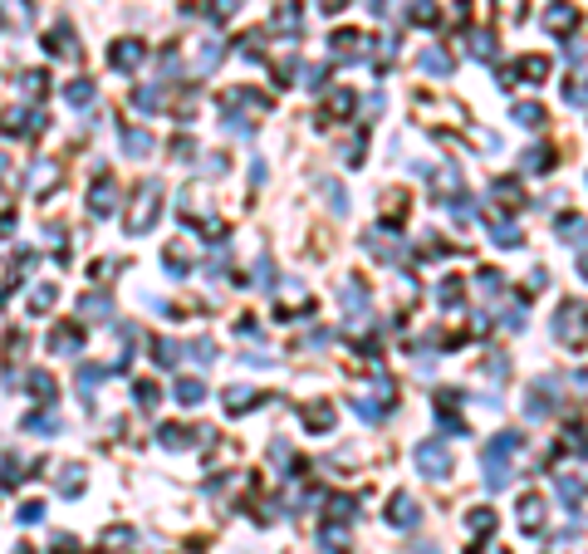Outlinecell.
<instances>
[{
    "label": "cell",
    "mask_w": 588,
    "mask_h": 554,
    "mask_svg": "<svg viewBox=\"0 0 588 554\" xmlns=\"http://www.w3.org/2000/svg\"><path fill=\"white\" fill-rule=\"evenodd\" d=\"M520 520H525V530H539V520H544V505H539V500L529 495V500L520 505Z\"/></svg>",
    "instance_id": "obj_15"
},
{
    "label": "cell",
    "mask_w": 588,
    "mask_h": 554,
    "mask_svg": "<svg viewBox=\"0 0 588 554\" xmlns=\"http://www.w3.org/2000/svg\"><path fill=\"white\" fill-rule=\"evenodd\" d=\"M520 451V437L515 432H500L495 442L486 446V486L490 491H500L505 481H510V456Z\"/></svg>",
    "instance_id": "obj_1"
},
{
    "label": "cell",
    "mask_w": 588,
    "mask_h": 554,
    "mask_svg": "<svg viewBox=\"0 0 588 554\" xmlns=\"http://www.w3.org/2000/svg\"><path fill=\"white\" fill-rule=\"evenodd\" d=\"M250 402H255V393H250V388H231V393H226V407H231V412H245Z\"/></svg>",
    "instance_id": "obj_18"
},
{
    "label": "cell",
    "mask_w": 588,
    "mask_h": 554,
    "mask_svg": "<svg viewBox=\"0 0 588 554\" xmlns=\"http://www.w3.org/2000/svg\"><path fill=\"white\" fill-rule=\"evenodd\" d=\"M407 20H417V25H436V5H431V0H412V5H407Z\"/></svg>",
    "instance_id": "obj_11"
},
{
    "label": "cell",
    "mask_w": 588,
    "mask_h": 554,
    "mask_svg": "<svg viewBox=\"0 0 588 554\" xmlns=\"http://www.w3.org/2000/svg\"><path fill=\"white\" fill-rule=\"evenodd\" d=\"M123 147H128L133 157H147V152H152V137H147V133H128V137H123Z\"/></svg>",
    "instance_id": "obj_16"
},
{
    "label": "cell",
    "mask_w": 588,
    "mask_h": 554,
    "mask_svg": "<svg viewBox=\"0 0 588 554\" xmlns=\"http://www.w3.org/2000/svg\"><path fill=\"white\" fill-rule=\"evenodd\" d=\"M192 353H196V363H211V353H216V348H211V338H196Z\"/></svg>",
    "instance_id": "obj_31"
},
{
    "label": "cell",
    "mask_w": 588,
    "mask_h": 554,
    "mask_svg": "<svg viewBox=\"0 0 588 554\" xmlns=\"http://www.w3.org/2000/svg\"><path fill=\"white\" fill-rule=\"evenodd\" d=\"M64 99H69L74 109H84V104H94V84H89V79H74V84L64 89Z\"/></svg>",
    "instance_id": "obj_9"
},
{
    "label": "cell",
    "mask_w": 588,
    "mask_h": 554,
    "mask_svg": "<svg viewBox=\"0 0 588 554\" xmlns=\"http://www.w3.org/2000/svg\"><path fill=\"white\" fill-rule=\"evenodd\" d=\"M177 358H182V348H177L172 338H157V363H162V368H177Z\"/></svg>",
    "instance_id": "obj_17"
},
{
    "label": "cell",
    "mask_w": 588,
    "mask_h": 554,
    "mask_svg": "<svg viewBox=\"0 0 588 554\" xmlns=\"http://www.w3.org/2000/svg\"><path fill=\"white\" fill-rule=\"evenodd\" d=\"M15 554H30V550H15Z\"/></svg>",
    "instance_id": "obj_36"
},
{
    "label": "cell",
    "mask_w": 588,
    "mask_h": 554,
    "mask_svg": "<svg viewBox=\"0 0 588 554\" xmlns=\"http://www.w3.org/2000/svg\"><path fill=\"white\" fill-rule=\"evenodd\" d=\"M515 123H525V128H539V123H544V109H539V104H515Z\"/></svg>",
    "instance_id": "obj_13"
},
{
    "label": "cell",
    "mask_w": 588,
    "mask_h": 554,
    "mask_svg": "<svg viewBox=\"0 0 588 554\" xmlns=\"http://www.w3.org/2000/svg\"><path fill=\"white\" fill-rule=\"evenodd\" d=\"M133 398H137V407H157V388H152V383H137Z\"/></svg>",
    "instance_id": "obj_24"
},
{
    "label": "cell",
    "mask_w": 588,
    "mask_h": 554,
    "mask_svg": "<svg viewBox=\"0 0 588 554\" xmlns=\"http://www.w3.org/2000/svg\"><path fill=\"white\" fill-rule=\"evenodd\" d=\"M49 304H54V285H39V290H35V300H30V309L39 314V309H49Z\"/></svg>",
    "instance_id": "obj_23"
},
{
    "label": "cell",
    "mask_w": 588,
    "mask_h": 554,
    "mask_svg": "<svg viewBox=\"0 0 588 554\" xmlns=\"http://www.w3.org/2000/svg\"><path fill=\"white\" fill-rule=\"evenodd\" d=\"M49 348L54 353H79V329H54L49 333Z\"/></svg>",
    "instance_id": "obj_8"
},
{
    "label": "cell",
    "mask_w": 588,
    "mask_h": 554,
    "mask_svg": "<svg viewBox=\"0 0 588 554\" xmlns=\"http://www.w3.org/2000/svg\"><path fill=\"white\" fill-rule=\"evenodd\" d=\"M79 383H84V393H89L94 383H103V373H98V368H84V373H79Z\"/></svg>",
    "instance_id": "obj_33"
},
{
    "label": "cell",
    "mask_w": 588,
    "mask_h": 554,
    "mask_svg": "<svg viewBox=\"0 0 588 554\" xmlns=\"http://www.w3.org/2000/svg\"><path fill=\"white\" fill-rule=\"evenodd\" d=\"M412 461H417V471H422V476H431V481H446V476H451V446L436 442V437L417 446V451H412Z\"/></svg>",
    "instance_id": "obj_2"
},
{
    "label": "cell",
    "mask_w": 588,
    "mask_h": 554,
    "mask_svg": "<svg viewBox=\"0 0 588 554\" xmlns=\"http://www.w3.org/2000/svg\"><path fill=\"white\" fill-rule=\"evenodd\" d=\"M157 221V182H147V187H142V207H137V211H133V230H147V226Z\"/></svg>",
    "instance_id": "obj_3"
},
{
    "label": "cell",
    "mask_w": 588,
    "mask_h": 554,
    "mask_svg": "<svg viewBox=\"0 0 588 554\" xmlns=\"http://www.w3.org/2000/svg\"><path fill=\"white\" fill-rule=\"evenodd\" d=\"M422 69H431V74H446V69H451V59H446L441 49H427V54H422Z\"/></svg>",
    "instance_id": "obj_20"
},
{
    "label": "cell",
    "mask_w": 588,
    "mask_h": 554,
    "mask_svg": "<svg viewBox=\"0 0 588 554\" xmlns=\"http://www.w3.org/2000/svg\"><path fill=\"white\" fill-rule=\"evenodd\" d=\"M201 398H206V388H201L196 378H182V383H177V402H187V407H196Z\"/></svg>",
    "instance_id": "obj_10"
},
{
    "label": "cell",
    "mask_w": 588,
    "mask_h": 554,
    "mask_svg": "<svg viewBox=\"0 0 588 554\" xmlns=\"http://www.w3.org/2000/svg\"><path fill=\"white\" fill-rule=\"evenodd\" d=\"M564 25H574V10L554 5V10H549V30H564Z\"/></svg>",
    "instance_id": "obj_26"
},
{
    "label": "cell",
    "mask_w": 588,
    "mask_h": 554,
    "mask_svg": "<svg viewBox=\"0 0 588 554\" xmlns=\"http://www.w3.org/2000/svg\"><path fill=\"white\" fill-rule=\"evenodd\" d=\"M329 44H333V54H338V59H358V54H363V49H358V44H363V35H353V30L333 35Z\"/></svg>",
    "instance_id": "obj_6"
},
{
    "label": "cell",
    "mask_w": 588,
    "mask_h": 554,
    "mask_svg": "<svg viewBox=\"0 0 588 554\" xmlns=\"http://www.w3.org/2000/svg\"><path fill=\"white\" fill-rule=\"evenodd\" d=\"M221 54H226V49H221V39H211V44L201 49V64H196V69H201V74H206V69H216V64H221Z\"/></svg>",
    "instance_id": "obj_19"
},
{
    "label": "cell",
    "mask_w": 588,
    "mask_h": 554,
    "mask_svg": "<svg viewBox=\"0 0 588 554\" xmlns=\"http://www.w3.org/2000/svg\"><path fill=\"white\" fill-rule=\"evenodd\" d=\"M559 495H564V500H574V510H579V486H574L569 476H559Z\"/></svg>",
    "instance_id": "obj_30"
},
{
    "label": "cell",
    "mask_w": 588,
    "mask_h": 554,
    "mask_svg": "<svg viewBox=\"0 0 588 554\" xmlns=\"http://www.w3.org/2000/svg\"><path fill=\"white\" fill-rule=\"evenodd\" d=\"M481 290H486V295H495V290H500V275H495V270H486V275H481Z\"/></svg>",
    "instance_id": "obj_34"
},
{
    "label": "cell",
    "mask_w": 588,
    "mask_h": 554,
    "mask_svg": "<svg viewBox=\"0 0 588 554\" xmlns=\"http://www.w3.org/2000/svg\"><path fill=\"white\" fill-rule=\"evenodd\" d=\"M30 388L39 393V402H49V398H54V378H49V373H30Z\"/></svg>",
    "instance_id": "obj_21"
},
{
    "label": "cell",
    "mask_w": 588,
    "mask_h": 554,
    "mask_svg": "<svg viewBox=\"0 0 588 554\" xmlns=\"http://www.w3.org/2000/svg\"><path fill=\"white\" fill-rule=\"evenodd\" d=\"M113 64H118V69H137V64H142V44L118 39V44H113Z\"/></svg>",
    "instance_id": "obj_5"
},
{
    "label": "cell",
    "mask_w": 588,
    "mask_h": 554,
    "mask_svg": "<svg viewBox=\"0 0 588 554\" xmlns=\"http://www.w3.org/2000/svg\"><path fill=\"white\" fill-rule=\"evenodd\" d=\"M89 207H94V216H108V211H113V182L94 187V202H89Z\"/></svg>",
    "instance_id": "obj_14"
},
{
    "label": "cell",
    "mask_w": 588,
    "mask_h": 554,
    "mask_svg": "<svg viewBox=\"0 0 588 554\" xmlns=\"http://www.w3.org/2000/svg\"><path fill=\"white\" fill-rule=\"evenodd\" d=\"M495 245H520V230L515 226H495Z\"/></svg>",
    "instance_id": "obj_29"
},
{
    "label": "cell",
    "mask_w": 588,
    "mask_h": 554,
    "mask_svg": "<svg viewBox=\"0 0 588 554\" xmlns=\"http://www.w3.org/2000/svg\"><path fill=\"white\" fill-rule=\"evenodd\" d=\"M25 432H59L54 417H25Z\"/></svg>",
    "instance_id": "obj_27"
},
{
    "label": "cell",
    "mask_w": 588,
    "mask_h": 554,
    "mask_svg": "<svg viewBox=\"0 0 588 554\" xmlns=\"http://www.w3.org/2000/svg\"><path fill=\"white\" fill-rule=\"evenodd\" d=\"M471 54H476V59H495V35L476 30V35H471Z\"/></svg>",
    "instance_id": "obj_12"
},
{
    "label": "cell",
    "mask_w": 588,
    "mask_h": 554,
    "mask_svg": "<svg viewBox=\"0 0 588 554\" xmlns=\"http://www.w3.org/2000/svg\"><path fill=\"white\" fill-rule=\"evenodd\" d=\"M187 442H192L187 427H162V446H187Z\"/></svg>",
    "instance_id": "obj_22"
},
{
    "label": "cell",
    "mask_w": 588,
    "mask_h": 554,
    "mask_svg": "<svg viewBox=\"0 0 588 554\" xmlns=\"http://www.w3.org/2000/svg\"><path fill=\"white\" fill-rule=\"evenodd\" d=\"M392 525H417V500L412 495H392Z\"/></svg>",
    "instance_id": "obj_7"
},
{
    "label": "cell",
    "mask_w": 588,
    "mask_h": 554,
    "mask_svg": "<svg viewBox=\"0 0 588 554\" xmlns=\"http://www.w3.org/2000/svg\"><path fill=\"white\" fill-rule=\"evenodd\" d=\"M319 5H324L329 15H333V10H343V0H319Z\"/></svg>",
    "instance_id": "obj_35"
},
{
    "label": "cell",
    "mask_w": 588,
    "mask_h": 554,
    "mask_svg": "<svg viewBox=\"0 0 588 554\" xmlns=\"http://www.w3.org/2000/svg\"><path fill=\"white\" fill-rule=\"evenodd\" d=\"M20 520H25V525H39V520H44V505H39V500H25V505H20Z\"/></svg>",
    "instance_id": "obj_25"
},
{
    "label": "cell",
    "mask_w": 588,
    "mask_h": 554,
    "mask_svg": "<svg viewBox=\"0 0 588 554\" xmlns=\"http://www.w3.org/2000/svg\"><path fill=\"white\" fill-rule=\"evenodd\" d=\"M108 309H113V304H108V300H94V295H89V300H84V314H89V319H94V314H108Z\"/></svg>",
    "instance_id": "obj_32"
},
{
    "label": "cell",
    "mask_w": 588,
    "mask_h": 554,
    "mask_svg": "<svg viewBox=\"0 0 588 554\" xmlns=\"http://www.w3.org/2000/svg\"><path fill=\"white\" fill-rule=\"evenodd\" d=\"M79 476H84L79 466H69V471H64V495H79V491H84V481H79Z\"/></svg>",
    "instance_id": "obj_28"
},
{
    "label": "cell",
    "mask_w": 588,
    "mask_h": 554,
    "mask_svg": "<svg viewBox=\"0 0 588 554\" xmlns=\"http://www.w3.org/2000/svg\"><path fill=\"white\" fill-rule=\"evenodd\" d=\"M44 49H49V54H64V59H74V54H79V44H74V30H69V25H54Z\"/></svg>",
    "instance_id": "obj_4"
}]
</instances>
